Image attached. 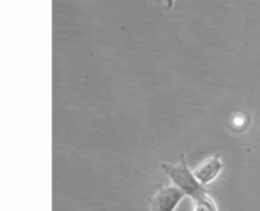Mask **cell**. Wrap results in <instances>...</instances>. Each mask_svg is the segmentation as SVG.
Instances as JSON below:
<instances>
[{"label":"cell","instance_id":"cell-1","mask_svg":"<svg viewBox=\"0 0 260 211\" xmlns=\"http://www.w3.org/2000/svg\"><path fill=\"white\" fill-rule=\"evenodd\" d=\"M161 167L168 173V177L175 183V186L180 190H183L187 196H190L193 202H203V201L210 199L204 186L195 178L193 172H190V169L187 167L184 154L180 155V163L177 164L163 163Z\"/></svg>","mask_w":260,"mask_h":211},{"label":"cell","instance_id":"cell-2","mask_svg":"<svg viewBox=\"0 0 260 211\" xmlns=\"http://www.w3.org/2000/svg\"><path fill=\"white\" fill-rule=\"evenodd\" d=\"M184 196L186 193L178 187L160 186L157 192L148 199L149 211H175Z\"/></svg>","mask_w":260,"mask_h":211},{"label":"cell","instance_id":"cell-3","mask_svg":"<svg viewBox=\"0 0 260 211\" xmlns=\"http://www.w3.org/2000/svg\"><path fill=\"white\" fill-rule=\"evenodd\" d=\"M224 164L221 161V155L219 154H215L212 155L210 158L204 160L195 170H193V175L195 178L203 184H210L212 181L216 180V177L219 175V172L222 170Z\"/></svg>","mask_w":260,"mask_h":211},{"label":"cell","instance_id":"cell-4","mask_svg":"<svg viewBox=\"0 0 260 211\" xmlns=\"http://www.w3.org/2000/svg\"><path fill=\"white\" fill-rule=\"evenodd\" d=\"M247 123H248V117L245 116V114H236L235 117H233V120H232V125H233V128H245L247 126Z\"/></svg>","mask_w":260,"mask_h":211},{"label":"cell","instance_id":"cell-5","mask_svg":"<svg viewBox=\"0 0 260 211\" xmlns=\"http://www.w3.org/2000/svg\"><path fill=\"white\" fill-rule=\"evenodd\" d=\"M165 2H166V8L171 9V8L174 6V2H175V0H165Z\"/></svg>","mask_w":260,"mask_h":211}]
</instances>
